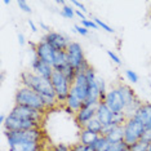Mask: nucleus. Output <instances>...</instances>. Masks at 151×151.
<instances>
[{
    "mask_svg": "<svg viewBox=\"0 0 151 151\" xmlns=\"http://www.w3.org/2000/svg\"><path fill=\"white\" fill-rule=\"evenodd\" d=\"M124 151H130V149H129V147H128V149H125Z\"/></svg>",
    "mask_w": 151,
    "mask_h": 151,
    "instance_id": "49530a36",
    "label": "nucleus"
},
{
    "mask_svg": "<svg viewBox=\"0 0 151 151\" xmlns=\"http://www.w3.org/2000/svg\"><path fill=\"white\" fill-rule=\"evenodd\" d=\"M50 151H71V147L65 145V143H58V145L54 146Z\"/></svg>",
    "mask_w": 151,
    "mask_h": 151,
    "instance_id": "72a5a7b5",
    "label": "nucleus"
},
{
    "mask_svg": "<svg viewBox=\"0 0 151 151\" xmlns=\"http://www.w3.org/2000/svg\"><path fill=\"white\" fill-rule=\"evenodd\" d=\"M44 39H45L56 50H67L68 44L71 43L70 40H68V37H66L63 34L57 32V31L48 32L47 35L44 36Z\"/></svg>",
    "mask_w": 151,
    "mask_h": 151,
    "instance_id": "f8f14e48",
    "label": "nucleus"
},
{
    "mask_svg": "<svg viewBox=\"0 0 151 151\" xmlns=\"http://www.w3.org/2000/svg\"><path fill=\"white\" fill-rule=\"evenodd\" d=\"M118 88H119V91L122 92V94H123V97H124L125 99V104H127V107L130 105H133L134 102L137 101V96L134 94V92L132 91V88L128 87V85H125V84H119L118 85Z\"/></svg>",
    "mask_w": 151,
    "mask_h": 151,
    "instance_id": "aec40b11",
    "label": "nucleus"
},
{
    "mask_svg": "<svg viewBox=\"0 0 151 151\" xmlns=\"http://www.w3.org/2000/svg\"><path fill=\"white\" fill-rule=\"evenodd\" d=\"M62 16L63 17H66V18H70V19H73L75 16V9L73 8V6H70V5H65L63 8H62Z\"/></svg>",
    "mask_w": 151,
    "mask_h": 151,
    "instance_id": "a878e982",
    "label": "nucleus"
},
{
    "mask_svg": "<svg viewBox=\"0 0 151 151\" xmlns=\"http://www.w3.org/2000/svg\"><path fill=\"white\" fill-rule=\"evenodd\" d=\"M27 23H29V26H30V29H31V31H32V32H36V31H37L36 25H35V23H34L32 19H29V22H27Z\"/></svg>",
    "mask_w": 151,
    "mask_h": 151,
    "instance_id": "4c0bfd02",
    "label": "nucleus"
},
{
    "mask_svg": "<svg viewBox=\"0 0 151 151\" xmlns=\"http://www.w3.org/2000/svg\"><path fill=\"white\" fill-rule=\"evenodd\" d=\"M107 54H109V57L111 58V60L114 61V62H115L116 65H120V63H122V61H120L119 56H118V54H116V53L112 52V50H107Z\"/></svg>",
    "mask_w": 151,
    "mask_h": 151,
    "instance_id": "c9c22d12",
    "label": "nucleus"
},
{
    "mask_svg": "<svg viewBox=\"0 0 151 151\" xmlns=\"http://www.w3.org/2000/svg\"><path fill=\"white\" fill-rule=\"evenodd\" d=\"M127 120H128V116H127L125 112H115L114 116H112V124L124 125Z\"/></svg>",
    "mask_w": 151,
    "mask_h": 151,
    "instance_id": "b1692460",
    "label": "nucleus"
},
{
    "mask_svg": "<svg viewBox=\"0 0 151 151\" xmlns=\"http://www.w3.org/2000/svg\"><path fill=\"white\" fill-rule=\"evenodd\" d=\"M4 4H6V5L11 4V0H4Z\"/></svg>",
    "mask_w": 151,
    "mask_h": 151,
    "instance_id": "a18cd8bd",
    "label": "nucleus"
},
{
    "mask_svg": "<svg viewBox=\"0 0 151 151\" xmlns=\"http://www.w3.org/2000/svg\"><path fill=\"white\" fill-rule=\"evenodd\" d=\"M16 105L21 106H27V107L36 109L39 111H47L45 105H44V99L39 93H36L35 91H32L31 88L22 87L17 89L16 97H14Z\"/></svg>",
    "mask_w": 151,
    "mask_h": 151,
    "instance_id": "f03ea898",
    "label": "nucleus"
},
{
    "mask_svg": "<svg viewBox=\"0 0 151 151\" xmlns=\"http://www.w3.org/2000/svg\"><path fill=\"white\" fill-rule=\"evenodd\" d=\"M34 52H35V56L39 58V60H42L43 62H45V63L52 66L53 62H54V57H56L57 50L54 49V48L50 45L45 39H43V40H40L37 44H35V47H34Z\"/></svg>",
    "mask_w": 151,
    "mask_h": 151,
    "instance_id": "1a4fd4ad",
    "label": "nucleus"
},
{
    "mask_svg": "<svg viewBox=\"0 0 151 151\" xmlns=\"http://www.w3.org/2000/svg\"><path fill=\"white\" fill-rule=\"evenodd\" d=\"M74 30L76 31L79 35H81V36H87L88 34H89V30L88 29H85L84 26H81V25H76L74 27Z\"/></svg>",
    "mask_w": 151,
    "mask_h": 151,
    "instance_id": "473e14b6",
    "label": "nucleus"
},
{
    "mask_svg": "<svg viewBox=\"0 0 151 151\" xmlns=\"http://www.w3.org/2000/svg\"><path fill=\"white\" fill-rule=\"evenodd\" d=\"M66 53H67V58H68V65L73 66L76 71L79 70V67L87 61L84 57L83 48H81V45L78 42H71L68 44Z\"/></svg>",
    "mask_w": 151,
    "mask_h": 151,
    "instance_id": "9d476101",
    "label": "nucleus"
},
{
    "mask_svg": "<svg viewBox=\"0 0 151 151\" xmlns=\"http://www.w3.org/2000/svg\"><path fill=\"white\" fill-rule=\"evenodd\" d=\"M81 26H84L85 29H93V30H97L98 29V26H97V23L94 22V19H89V18H85L81 21Z\"/></svg>",
    "mask_w": 151,
    "mask_h": 151,
    "instance_id": "cd10ccee",
    "label": "nucleus"
},
{
    "mask_svg": "<svg viewBox=\"0 0 151 151\" xmlns=\"http://www.w3.org/2000/svg\"><path fill=\"white\" fill-rule=\"evenodd\" d=\"M31 68H32L34 74H36L37 76H40V78L48 79V80H50V78H52V75H53V71H54L50 65L43 62V61L39 60L36 56L34 57V60L31 62Z\"/></svg>",
    "mask_w": 151,
    "mask_h": 151,
    "instance_id": "4468645a",
    "label": "nucleus"
},
{
    "mask_svg": "<svg viewBox=\"0 0 151 151\" xmlns=\"http://www.w3.org/2000/svg\"><path fill=\"white\" fill-rule=\"evenodd\" d=\"M112 116H114V112L107 107V105L105 102H99L96 107V118L102 123V125L105 127L112 124Z\"/></svg>",
    "mask_w": 151,
    "mask_h": 151,
    "instance_id": "dca6fc26",
    "label": "nucleus"
},
{
    "mask_svg": "<svg viewBox=\"0 0 151 151\" xmlns=\"http://www.w3.org/2000/svg\"><path fill=\"white\" fill-rule=\"evenodd\" d=\"M125 78L128 79V80L130 81V83H138V75H137L134 71H132V70H127L125 71Z\"/></svg>",
    "mask_w": 151,
    "mask_h": 151,
    "instance_id": "c756f323",
    "label": "nucleus"
},
{
    "mask_svg": "<svg viewBox=\"0 0 151 151\" xmlns=\"http://www.w3.org/2000/svg\"><path fill=\"white\" fill-rule=\"evenodd\" d=\"M17 5H18L19 9H22L23 12L26 13H31V8H30L29 3L25 1V0H19V1H17Z\"/></svg>",
    "mask_w": 151,
    "mask_h": 151,
    "instance_id": "2f4dec72",
    "label": "nucleus"
},
{
    "mask_svg": "<svg viewBox=\"0 0 151 151\" xmlns=\"http://www.w3.org/2000/svg\"><path fill=\"white\" fill-rule=\"evenodd\" d=\"M40 27H42L43 30H45L47 32H50V27L48 26V25H45V23H44V22H40Z\"/></svg>",
    "mask_w": 151,
    "mask_h": 151,
    "instance_id": "a19ab883",
    "label": "nucleus"
},
{
    "mask_svg": "<svg viewBox=\"0 0 151 151\" xmlns=\"http://www.w3.org/2000/svg\"><path fill=\"white\" fill-rule=\"evenodd\" d=\"M84 128H87V129H89V130H92V132L97 133V134H101L104 125H102V123L99 122L97 118H93V119L91 120V122H88V124L85 125Z\"/></svg>",
    "mask_w": 151,
    "mask_h": 151,
    "instance_id": "4be33fe9",
    "label": "nucleus"
},
{
    "mask_svg": "<svg viewBox=\"0 0 151 151\" xmlns=\"http://www.w3.org/2000/svg\"><path fill=\"white\" fill-rule=\"evenodd\" d=\"M68 65V58H67V53L66 50H57L56 52V57H54V62L52 65L53 70L57 71H62L65 67Z\"/></svg>",
    "mask_w": 151,
    "mask_h": 151,
    "instance_id": "6ab92c4d",
    "label": "nucleus"
},
{
    "mask_svg": "<svg viewBox=\"0 0 151 151\" xmlns=\"http://www.w3.org/2000/svg\"><path fill=\"white\" fill-rule=\"evenodd\" d=\"M141 142L147 143V145H149V143L151 142V130H149V129L145 130V133H143L142 138H141Z\"/></svg>",
    "mask_w": 151,
    "mask_h": 151,
    "instance_id": "f704fd0d",
    "label": "nucleus"
},
{
    "mask_svg": "<svg viewBox=\"0 0 151 151\" xmlns=\"http://www.w3.org/2000/svg\"><path fill=\"white\" fill-rule=\"evenodd\" d=\"M125 149H128L127 143L124 142V141H120V142L110 143V147L107 149V151H124Z\"/></svg>",
    "mask_w": 151,
    "mask_h": 151,
    "instance_id": "393cba45",
    "label": "nucleus"
},
{
    "mask_svg": "<svg viewBox=\"0 0 151 151\" xmlns=\"http://www.w3.org/2000/svg\"><path fill=\"white\" fill-rule=\"evenodd\" d=\"M110 141L106 138V137L104 136H99L98 139L96 141V142L92 145V147H93L94 151H107V149L110 147Z\"/></svg>",
    "mask_w": 151,
    "mask_h": 151,
    "instance_id": "412c9836",
    "label": "nucleus"
},
{
    "mask_svg": "<svg viewBox=\"0 0 151 151\" xmlns=\"http://www.w3.org/2000/svg\"><path fill=\"white\" fill-rule=\"evenodd\" d=\"M5 119H6V116H4V115H0V122H1L3 123V124H4V123H5Z\"/></svg>",
    "mask_w": 151,
    "mask_h": 151,
    "instance_id": "79ce46f5",
    "label": "nucleus"
},
{
    "mask_svg": "<svg viewBox=\"0 0 151 151\" xmlns=\"http://www.w3.org/2000/svg\"><path fill=\"white\" fill-rule=\"evenodd\" d=\"M99 136L106 137L111 143L124 141V127L123 125H115V124L105 125L104 128H102V132H101Z\"/></svg>",
    "mask_w": 151,
    "mask_h": 151,
    "instance_id": "ddd939ff",
    "label": "nucleus"
},
{
    "mask_svg": "<svg viewBox=\"0 0 151 151\" xmlns=\"http://www.w3.org/2000/svg\"><path fill=\"white\" fill-rule=\"evenodd\" d=\"M71 91L83 102L87 101L88 94H89V83H88V79L85 76V74H83V73L76 74L74 83L71 85Z\"/></svg>",
    "mask_w": 151,
    "mask_h": 151,
    "instance_id": "9b49d317",
    "label": "nucleus"
},
{
    "mask_svg": "<svg viewBox=\"0 0 151 151\" xmlns=\"http://www.w3.org/2000/svg\"><path fill=\"white\" fill-rule=\"evenodd\" d=\"M61 73H62L63 75H65V78L67 79L68 81H70L71 84L74 83V80H75V76H76V70H75V68L73 67V66H70V65H67L66 67L63 68L62 71H61Z\"/></svg>",
    "mask_w": 151,
    "mask_h": 151,
    "instance_id": "5701e85b",
    "label": "nucleus"
},
{
    "mask_svg": "<svg viewBox=\"0 0 151 151\" xmlns=\"http://www.w3.org/2000/svg\"><path fill=\"white\" fill-rule=\"evenodd\" d=\"M75 14H76L79 18L81 19V21H83V19H85V16H84V13L81 12V11H79V9H75Z\"/></svg>",
    "mask_w": 151,
    "mask_h": 151,
    "instance_id": "58836bf2",
    "label": "nucleus"
},
{
    "mask_svg": "<svg viewBox=\"0 0 151 151\" xmlns=\"http://www.w3.org/2000/svg\"><path fill=\"white\" fill-rule=\"evenodd\" d=\"M71 151H94L92 146H87V145H83V143L78 142L75 143L74 146H71Z\"/></svg>",
    "mask_w": 151,
    "mask_h": 151,
    "instance_id": "bb28decb",
    "label": "nucleus"
},
{
    "mask_svg": "<svg viewBox=\"0 0 151 151\" xmlns=\"http://www.w3.org/2000/svg\"><path fill=\"white\" fill-rule=\"evenodd\" d=\"M146 151H151V142L149 143V145H147V150Z\"/></svg>",
    "mask_w": 151,
    "mask_h": 151,
    "instance_id": "c03bdc74",
    "label": "nucleus"
},
{
    "mask_svg": "<svg viewBox=\"0 0 151 151\" xmlns=\"http://www.w3.org/2000/svg\"><path fill=\"white\" fill-rule=\"evenodd\" d=\"M9 114L14 115V116H17V118H19V119L31 120V122H35V123H37V124H42L45 111H39V110L27 107V106L16 105Z\"/></svg>",
    "mask_w": 151,
    "mask_h": 151,
    "instance_id": "0eeeda50",
    "label": "nucleus"
},
{
    "mask_svg": "<svg viewBox=\"0 0 151 151\" xmlns=\"http://www.w3.org/2000/svg\"><path fill=\"white\" fill-rule=\"evenodd\" d=\"M57 4H61V5H66V4H65V1H63V0H57Z\"/></svg>",
    "mask_w": 151,
    "mask_h": 151,
    "instance_id": "37998d69",
    "label": "nucleus"
},
{
    "mask_svg": "<svg viewBox=\"0 0 151 151\" xmlns=\"http://www.w3.org/2000/svg\"><path fill=\"white\" fill-rule=\"evenodd\" d=\"M134 118L142 122L146 129L151 130V104H143L134 114Z\"/></svg>",
    "mask_w": 151,
    "mask_h": 151,
    "instance_id": "f3484780",
    "label": "nucleus"
},
{
    "mask_svg": "<svg viewBox=\"0 0 151 151\" xmlns=\"http://www.w3.org/2000/svg\"><path fill=\"white\" fill-rule=\"evenodd\" d=\"M123 127H124V142L127 143L128 147L133 146L137 142H139L143 133H145V130H146L143 123L139 122L134 116L128 118V120H127L125 124Z\"/></svg>",
    "mask_w": 151,
    "mask_h": 151,
    "instance_id": "20e7f679",
    "label": "nucleus"
},
{
    "mask_svg": "<svg viewBox=\"0 0 151 151\" xmlns=\"http://www.w3.org/2000/svg\"><path fill=\"white\" fill-rule=\"evenodd\" d=\"M73 4H74L75 6H78V8H79V11H81L83 13H85V12H87V9H85L84 4H81L80 1H73Z\"/></svg>",
    "mask_w": 151,
    "mask_h": 151,
    "instance_id": "e433bc0d",
    "label": "nucleus"
},
{
    "mask_svg": "<svg viewBox=\"0 0 151 151\" xmlns=\"http://www.w3.org/2000/svg\"><path fill=\"white\" fill-rule=\"evenodd\" d=\"M50 83L53 85L58 104H62L65 106L66 99L68 97V94H70L71 85L73 84L65 78V75L61 73V71H57V70L53 71V75H52V78H50Z\"/></svg>",
    "mask_w": 151,
    "mask_h": 151,
    "instance_id": "39448f33",
    "label": "nucleus"
},
{
    "mask_svg": "<svg viewBox=\"0 0 151 151\" xmlns=\"http://www.w3.org/2000/svg\"><path fill=\"white\" fill-rule=\"evenodd\" d=\"M96 107L97 106L83 105V107L75 114V120L81 128H84L88 124V122H91L93 118H96Z\"/></svg>",
    "mask_w": 151,
    "mask_h": 151,
    "instance_id": "2eb2a0df",
    "label": "nucleus"
},
{
    "mask_svg": "<svg viewBox=\"0 0 151 151\" xmlns=\"http://www.w3.org/2000/svg\"><path fill=\"white\" fill-rule=\"evenodd\" d=\"M18 43H19V45L25 44V36H23V34H18Z\"/></svg>",
    "mask_w": 151,
    "mask_h": 151,
    "instance_id": "ea45409f",
    "label": "nucleus"
},
{
    "mask_svg": "<svg viewBox=\"0 0 151 151\" xmlns=\"http://www.w3.org/2000/svg\"><path fill=\"white\" fill-rule=\"evenodd\" d=\"M98 137L99 134H97V133L92 132V130H89L87 128H81L80 134H79V142L87 146H92L98 139Z\"/></svg>",
    "mask_w": 151,
    "mask_h": 151,
    "instance_id": "a211bd4d",
    "label": "nucleus"
},
{
    "mask_svg": "<svg viewBox=\"0 0 151 151\" xmlns=\"http://www.w3.org/2000/svg\"><path fill=\"white\" fill-rule=\"evenodd\" d=\"M104 102L107 105V107L111 110L114 114L115 112H125V109H127L125 99L123 97L122 92L119 91L118 87L109 89Z\"/></svg>",
    "mask_w": 151,
    "mask_h": 151,
    "instance_id": "423d86ee",
    "label": "nucleus"
},
{
    "mask_svg": "<svg viewBox=\"0 0 151 151\" xmlns=\"http://www.w3.org/2000/svg\"><path fill=\"white\" fill-rule=\"evenodd\" d=\"M5 137L8 139L9 147H13L22 142H44V133L40 128L27 129V130H5Z\"/></svg>",
    "mask_w": 151,
    "mask_h": 151,
    "instance_id": "7ed1b4c3",
    "label": "nucleus"
},
{
    "mask_svg": "<svg viewBox=\"0 0 151 151\" xmlns=\"http://www.w3.org/2000/svg\"><path fill=\"white\" fill-rule=\"evenodd\" d=\"M130 151H146L147 150V143H143V142H137L134 143L133 146H130L129 147Z\"/></svg>",
    "mask_w": 151,
    "mask_h": 151,
    "instance_id": "7c9ffc66",
    "label": "nucleus"
},
{
    "mask_svg": "<svg viewBox=\"0 0 151 151\" xmlns=\"http://www.w3.org/2000/svg\"><path fill=\"white\" fill-rule=\"evenodd\" d=\"M21 81L23 87L31 88L32 91H35L36 93L42 96L47 110H52L57 105H60L57 101L56 93H54V89L50 80L37 76L32 71H23L21 74Z\"/></svg>",
    "mask_w": 151,
    "mask_h": 151,
    "instance_id": "f257e3e1",
    "label": "nucleus"
},
{
    "mask_svg": "<svg viewBox=\"0 0 151 151\" xmlns=\"http://www.w3.org/2000/svg\"><path fill=\"white\" fill-rule=\"evenodd\" d=\"M93 19H94V22L97 23V26H98V27H101V29H104L105 31H107V32H115V30L112 29V27H110L107 23H105L104 21H101L99 18H93Z\"/></svg>",
    "mask_w": 151,
    "mask_h": 151,
    "instance_id": "c85d7f7f",
    "label": "nucleus"
},
{
    "mask_svg": "<svg viewBox=\"0 0 151 151\" xmlns=\"http://www.w3.org/2000/svg\"><path fill=\"white\" fill-rule=\"evenodd\" d=\"M5 130L8 132H14V130H27V129H34V128H40V124H37L35 122L31 120H25V119H19L17 116L9 114L6 115L5 123L4 124Z\"/></svg>",
    "mask_w": 151,
    "mask_h": 151,
    "instance_id": "6e6552de",
    "label": "nucleus"
}]
</instances>
